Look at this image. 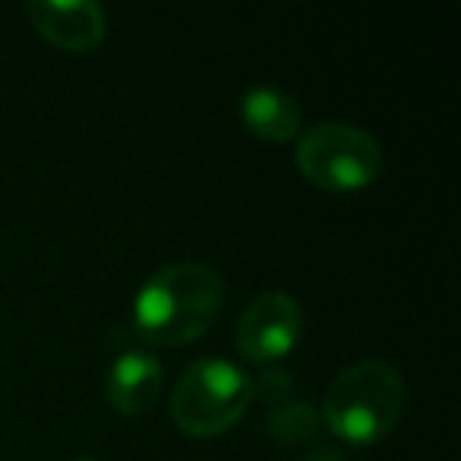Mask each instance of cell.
<instances>
[{
	"mask_svg": "<svg viewBox=\"0 0 461 461\" xmlns=\"http://www.w3.org/2000/svg\"><path fill=\"white\" fill-rule=\"evenodd\" d=\"M224 282L203 263H171L142 282L133 329L152 348H184L203 339L224 307Z\"/></svg>",
	"mask_w": 461,
	"mask_h": 461,
	"instance_id": "cell-1",
	"label": "cell"
},
{
	"mask_svg": "<svg viewBox=\"0 0 461 461\" xmlns=\"http://www.w3.org/2000/svg\"><path fill=\"white\" fill-rule=\"evenodd\" d=\"M404 379L392 364L364 357L345 366L322 398V423L354 446L379 442L398 427L404 411Z\"/></svg>",
	"mask_w": 461,
	"mask_h": 461,
	"instance_id": "cell-2",
	"label": "cell"
},
{
	"mask_svg": "<svg viewBox=\"0 0 461 461\" xmlns=\"http://www.w3.org/2000/svg\"><path fill=\"white\" fill-rule=\"evenodd\" d=\"M253 402V379L234 360H193L171 392V417L177 429L196 439L228 433Z\"/></svg>",
	"mask_w": 461,
	"mask_h": 461,
	"instance_id": "cell-3",
	"label": "cell"
},
{
	"mask_svg": "<svg viewBox=\"0 0 461 461\" xmlns=\"http://www.w3.org/2000/svg\"><path fill=\"white\" fill-rule=\"evenodd\" d=\"M297 167L313 186L329 193H354L376 184L383 174V149L366 130L345 121L313 123L297 142Z\"/></svg>",
	"mask_w": 461,
	"mask_h": 461,
	"instance_id": "cell-4",
	"label": "cell"
},
{
	"mask_svg": "<svg viewBox=\"0 0 461 461\" xmlns=\"http://www.w3.org/2000/svg\"><path fill=\"white\" fill-rule=\"evenodd\" d=\"M303 335V310L288 291H263L244 307L234 329V345L253 364L288 357Z\"/></svg>",
	"mask_w": 461,
	"mask_h": 461,
	"instance_id": "cell-5",
	"label": "cell"
},
{
	"mask_svg": "<svg viewBox=\"0 0 461 461\" xmlns=\"http://www.w3.org/2000/svg\"><path fill=\"white\" fill-rule=\"evenodd\" d=\"M26 16L41 39L70 54L95 51L108 32L104 10L95 0H32Z\"/></svg>",
	"mask_w": 461,
	"mask_h": 461,
	"instance_id": "cell-6",
	"label": "cell"
},
{
	"mask_svg": "<svg viewBox=\"0 0 461 461\" xmlns=\"http://www.w3.org/2000/svg\"><path fill=\"white\" fill-rule=\"evenodd\" d=\"M161 383H165V366L152 351H123L114 364L108 366L104 376V398L117 414L140 417L152 411V404L161 395Z\"/></svg>",
	"mask_w": 461,
	"mask_h": 461,
	"instance_id": "cell-7",
	"label": "cell"
},
{
	"mask_svg": "<svg viewBox=\"0 0 461 461\" xmlns=\"http://www.w3.org/2000/svg\"><path fill=\"white\" fill-rule=\"evenodd\" d=\"M240 121L257 140L288 142L301 133V104L294 95L276 86H257L240 98Z\"/></svg>",
	"mask_w": 461,
	"mask_h": 461,
	"instance_id": "cell-8",
	"label": "cell"
},
{
	"mask_svg": "<svg viewBox=\"0 0 461 461\" xmlns=\"http://www.w3.org/2000/svg\"><path fill=\"white\" fill-rule=\"evenodd\" d=\"M316 423H320L316 411L310 408V404L297 402V398H288V402L276 404V411H272V417H269L272 436H278L282 442H291V446L310 439V436L316 433Z\"/></svg>",
	"mask_w": 461,
	"mask_h": 461,
	"instance_id": "cell-9",
	"label": "cell"
},
{
	"mask_svg": "<svg viewBox=\"0 0 461 461\" xmlns=\"http://www.w3.org/2000/svg\"><path fill=\"white\" fill-rule=\"evenodd\" d=\"M77 461H92V458H77Z\"/></svg>",
	"mask_w": 461,
	"mask_h": 461,
	"instance_id": "cell-10",
	"label": "cell"
}]
</instances>
